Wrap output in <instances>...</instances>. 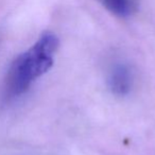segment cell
I'll return each mask as SVG.
<instances>
[{"label":"cell","mask_w":155,"mask_h":155,"mask_svg":"<svg viewBox=\"0 0 155 155\" xmlns=\"http://www.w3.org/2000/svg\"><path fill=\"white\" fill-rule=\"evenodd\" d=\"M110 87L116 95H127L132 87V73L125 65H117L110 75Z\"/></svg>","instance_id":"7a4b0ae2"},{"label":"cell","mask_w":155,"mask_h":155,"mask_svg":"<svg viewBox=\"0 0 155 155\" xmlns=\"http://www.w3.org/2000/svg\"><path fill=\"white\" fill-rule=\"evenodd\" d=\"M101 3L113 14L120 17H127L137 10L136 0H100Z\"/></svg>","instance_id":"3957f363"},{"label":"cell","mask_w":155,"mask_h":155,"mask_svg":"<svg viewBox=\"0 0 155 155\" xmlns=\"http://www.w3.org/2000/svg\"><path fill=\"white\" fill-rule=\"evenodd\" d=\"M58 48V39L52 33H44L26 52L14 60L7 73L5 83V98L18 97L28 91L37 78L53 65V56Z\"/></svg>","instance_id":"6da1fadb"}]
</instances>
